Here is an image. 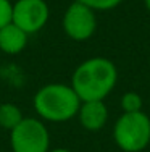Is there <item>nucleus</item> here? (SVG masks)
Returning a JSON list of instances; mask_svg holds the SVG:
<instances>
[{"mask_svg": "<svg viewBox=\"0 0 150 152\" xmlns=\"http://www.w3.org/2000/svg\"><path fill=\"white\" fill-rule=\"evenodd\" d=\"M118 83L116 65L105 57H92L81 61L71 76V88L86 100H105Z\"/></svg>", "mask_w": 150, "mask_h": 152, "instance_id": "nucleus-1", "label": "nucleus"}, {"mask_svg": "<svg viewBox=\"0 0 150 152\" xmlns=\"http://www.w3.org/2000/svg\"><path fill=\"white\" fill-rule=\"evenodd\" d=\"M81 99L71 84L49 83L36 91L33 97V107L42 121L65 123L78 115Z\"/></svg>", "mask_w": 150, "mask_h": 152, "instance_id": "nucleus-2", "label": "nucleus"}, {"mask_svg": "<svg viewBox=\"0 0 150 152\" xmlns=\"http://www.w3.org/2000/svg\"><path fill=\"white\" fill-rule=\"evenodd\" d=\"M113 141L123 152H142L150 144V117L145 112L123 113L113 126Z\"/></svg>", "mask_w": 150, "mask_h": 152, "instance_id": "nucleus-3", "label": "nucleus"}, {"mask_svg": "<svg viewBox=\"0 0 150 152\" xmlns=\"http://www.w3.org/2000/svg\"><path fill=\"white\" fill-rule=\"evenodd\" d=\"M12 152H49L50 133L37 117H24L10 131Z\"/></svg>", "mask_w": 150, "mask_h": 152, "instance_id": "nucleus-4", "label": "nucleus"}, {"mask_svg": "<svg viewBox=\"0 0 150 152\" xmlns=\"http://www.w3.org/2000/svg\"><path fill=\"white\" fill-rule=\"evenodd\" d=\"M62 26L71 41H89L97 31V15L92 8L74 0L63 13Z\"/></svg>", "mask_w": 150, "mask_h": 152, "instance_id": "nucleus-5", "label": "nucleus"}, {"mask_svg": "<svg viewBox=\"0 0 150 152\" xmlns=\"http://www.w3.org/2000/svg\"><path fill=\"white\" fill-rule=\"evenodd\" d=\"M50 8L45 0H16L13 3L12 23L28 34H36L47 24Z\"/></svg>", "mask_w": 150, "mask_h": 152, "instance_id": "nucleus-6", "label": "nucleus"}, {"mask_svg": "<svg viewBox=\"0 0 150 152\" xmlns=\"http://www.w3.org/2000/svg\"><path fill=\"white\" fill-rule=\"evenodd\" d=\"M76 117L86 131L95 133L108 121V107L103 100H86L81 102Z\"/></svg>", "mask_w": 150, "mask_h": 152, "instance_id": "nucleus-7", "label": "nucleus"}, {"mask_svg": "<svg viewBox=\"0 0 150 152\" xmlns=\"http://www.w3.org/2000/svg\"><path fill=\"white\" fill-rule=\"evenodd\" d=\"M28 41H29V34L13 23H8L0 29V50L7 55L21 53L26 49Z\"/></svg>", "mask_w": 150, "mask_h": 152, "instance_id": "nucleus-8", "label": "nucleus"}, {"mask_svg": "<svg viewBox=\"0 0 150 152\" xmlns=\"http://www.w3.org/2000/svg\"><path fill=\"white\" fill-rule=\"evenodd\" d=\"M24 118L21 108L13 102H3L0 104V128L12 131L13 128Z\"/></svg>", "mask_w": 150, "mask_h": 152, "instance_id": "nucleus-9", "label": "nucleus"}, {"mask_svg": "<svg viewBox=\"0 0 150 152\" xmlns=\"http://www.w3.org/2000/svg\"><path fill=\"white\" fill-rule=\"evenodd\" d=\"M121 110H123V113L141 112L142 110V97L134 91L124 92L123 97H121Z\"/></svg>", "mask_w": 150, "mask_h": 152, "instance_id": "nucleus-10", "label": "nucleus"}, {"mask_svg": "<svg viewBox=\"0 0 150 152\" xmlns=\"http://www.w3.org/2000/svg\"><path fill=\"white\" fill-rule=\"evenodd\" d=\"M76 2L89 7L97 13V12H110V10L116 8L123 3V0H76Z\"/></svg>", "mask_w": 150, "mask_h": 152, "instance_id": "nucleus-11", "label": "nucleus"}, {"mask_svg": "<svg viewBox=\"0 0 150 152\" xmlns=\"http://www.w3.org/2000/svg\"><path fill=\"white\" fill-rule=\"evenodd\" d=\"M12 12H13V2L12 0H0V29L12 23Z\"/></svg>", "mask_w": 150, "mask_h": 152, "instance_id": "nucleus-12", "label": "nucleus"}, {"mask_svg": "<svg viewBox=\"0 0 150 152\" xmlns=\"http://www.w3.org/2000/svg\"><path fill=\"white\" fill-rule=\"evenodd\" d=\"M49 152H71L70 149H65V147H57V149H50Z\"/></svg>", "mask_w": 150, "mask_h": 152, "instance_id": "nucleus-13", "label": "nucleus"}, {"mask_svg": "<svg viewBox=\"0 0 150 152\" xmlns=\"http://www.w3.org/2000/svg\"><path fill=\"white\" fill-rule=\"evenodd\" d=\"M144 5H145V8H147V12L150 13V0H144Z\"/></svg>", "mask_w": 150, "mask_h": 152, "instance_id": "nucleus-14", "label": "nucleus"}]
</instances>
